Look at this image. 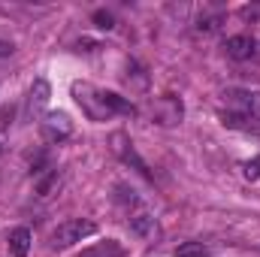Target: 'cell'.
I'll use <instances>...</instances> for the list:
<instances>
[{
	"instance_id": "11",
	"label": "cell",
	"mask_w": 260,
	"mask_h": 257,
	"mask_svg": "<svg viewBox=\"0 0 260 257\" xmlns=\"http://www.w3.org/2000/svg\"><path fill=\"white\" fill-rule=\"evenodd\" d=\"M100 97H103V103H106V109L112 115H133L136 112V106L130 100H124L121 94H115V91H100Z\"/></svg>"
},
{
	"instance_id": "14",
	"label": "cell",
	"mask_w": 260,
	"mask_h": 257,
	"mask_svg": "<svg viewBox=\"0 0 260 257\" xmlns=\"http://www.w3.org/2000/svg\"><path fill=\"white\" fill-rule=\"evenodd\" d=\"M209 254H212L209 245H203V242H185L182 248H176L173 257H209Z\"/></svg>"
},
{
	"instance_id": "3",
	"label": "cell",
	"mask_w": 260,
	"mask_h": 257,
	"mask_svg": "<svg viewBox=\"0 0 260 257\" xmlns=\"http://www.w3.org/2000/svg\"><path fill=\"white\" fill-rule=\"evenodd\" d=\"M224 100L239 109V115H260V91H251V88H227L224 91Z\"/></svg>"
},
{
	"instance_id": "7",
	"label": "cell",
	"mask_w": 260,
	"mask_h": 257,
	"mask_svg": "<svg viewBox=\"0 0 260 257\" xmlns=\"http://www.w3.org/2000/svg\"><path fill=\"white\" fill-rule=\"evenodd\" d=\"M224 55L233 58V61H248L257 55V40L248 37V34H233L224 40Z\"/></svg>"
},
{
	"instance_id": "12",
	"label": "cell",
	"mask_w": 260,
	"mask_h": 257,
	"mask_svg": "<svg viewBox=\"0 0 260 257\" xmlns=\"http://www.w3.org/2000/svg\"><path fill=\"white\" fill-rule=\"evenodd\" d=\"M49 94H52L49 82H46V79H37V82L30 85V112H40V109H46V103H49Z\"/></svg>"
},
{
	"instance_id": "17",
	"label": "cell",
	"mask_w": 260,
	"mask_h": 257,
	"mask_svg": "<svg viewBox=\"0 0 260 257\" xmlns=\"http://www.w3.org/2000/svg\"><path fill=\"white\" fill-rule=\"evenodd\" d=\"M242 173H245V179H260V154H254L251 160H245V167H242Z\"/></svg>"
},
{
	"instance_id": "13",
	"label": "cell",
	"mask_w": 260,
	"mask_h": 257,
	"mask_svg": "<svg viewBox=\"0 0 260 257\" xmlns=\"http://www.w3.org/2000/svg\"><path fill=\"white\" fill-rule=\"evenodd\" d=\"M224 21V15H221V9H212V12H203L200 18H197V30L200 34H212V30H218V24Z\"/></svg>"
},
{
	"instance_id": "18",
	"label": "cell",
	"mask_w": 260,
	"mask_h": 257,
	"mask_svg": "<svg viewBox=\"0 0 260 257\" xmlns=\"http://www.w3.org/2000/svg\"><path fill=\"white\" fill-rule=\"evenodd\" d=\"M94 21H97V27H103V30H109L115 18H112V12H106V9H97V12H94Z\"/></svg>"
},
{
	"instance_id": "4",
	"label": "cell",
	"mask_w": 260,
	"mask_h": 257,
	"mask_svg": "<svg viewBox=\"0 0 260 257\" xmlns=\"http://www.w3.org/2000/svg\"><path fill=\"white\" fill-rule=\"evenodd\" d=\"M127 224H130V233L139 236L142 242H154V239H157V218H154L145 206L127 212Z\"/></svg>"
},
{
	"instance_id": "21",
	"label": "cell",
	"mask_w": 260,
	"mask_h": 257,
	"mask_svg": "<svg viewBox=\"0 0 260 257\" xmlns=\"http://www.w3.org/2000/svg\"><path fill=\"white\" fill-rule=\"evenodd\" d=\"M0 151H3V148H0Z\"/></svg>"
},
{
	"instance_id": "16",
	"label": "cell",
	"mask_w": 260,
	"mask_h": 257,
	"mask_svg": "<svg viewBox=\"0 0 260 257\" xmlns=\"http://www.w3.org/2000/svg\"><path fill=\"white\" fill-rule=\"evenodd\" d=\"M221 118H224L227 127H254V124H257L251 115H239V112H224Z\"/></svg>"
},
{
	"instance_id": "5",
	"label": "cell",
	"mask_w": 260,
	"mask_h": 257,
	"mask_svg": "<svg viewBox=\"0 0 260 257\" xmlns=\"http://www.w3.org/2000/svg\"><path fill=\"white\" fill-rule=\"evenodd\" d=\"M112 148H115V154H118V157H121L127 167H133L139 176H145V179H154V176H151V170H148V164H145V160L136 154L133 142H130L124 133H112Z\"/></svg>"
},
{
	"instance_id": "10",
	"label": "cell",
	"mask_w": 260,
	"mask_h": 257,
	"mask_svg": "<svg viewBox=\"0 0 260 257\" xmlns=\"http://www.w3.org/2000/svg\"><path fill=\"white\" fill-rule=\"evenodd\" d=\"M30 230L27 227H12L9 230V251L15 257H27L30 254Z\"/></svg>"
},
{
	"instance_id": "15",
	"label": "cell",
	"mask_w": 260,
	"mask_h": 257,
	"mask_svg": "<svg viewBox=\"0 0 260 257\" xmlns=\"http://www.w3.org/2000/svg\"><path fill=\"white\" fill-rule=\"evenodd\" d=\"M58 185H61V173H58V170H52L46 179H40V182H37V194H40V197H49Z\"/></svg>"
},
{
	"instance_id": "9",
	"label": "cell",
	"mask_w": 260,
	"mask_h": 257,
	"mask_svg": "<svg viewBox=\"0 0 260 257\" xmlns=\"http://www.w3.org/2000/svg\"><path fill=\"white\" fill-rule=\"evenodd\" d=\"M124 254H127V248H124L121 242L106 239V242H97V245H91V248L79 251L76 257H124Z\"/></svg>"
},
{
	"instance_id": "6",
	"label": "cell",
	"mask_w": 260,
	"mask_h": 257,
	"mask_svg": "<svg viewBox=\"0 0 260 257\" xmlns=\"http://www.w3.org/2000/svg\"><path fill=\"white\" fill-rule=\"evenodd\" d=\"M40 133H43L46 142H61V139H67L73 133V121H70L67 112H49L40 121Z\"/></svg>"
},
{
	"instance_id": "8",
	"label": "cell",
	"mask_w": 260,
	"mask_h": 257,
	"mask_svg": "<svg viewBox=\"0 0 260 257\" xmlns=\"http://www.w3.org/2000/svg\"><path fill=\"white\" fill-rule=\"evenodd\" d=\"M182 115H185V106H182V100L173 97V94H167V97H160V100L154 103V118H157V124H164V127L179 124Z\"/></svg>"
},
{
	"instance_id": "2",
	"label": "cell",
	"mask_w": 260,
	"mask_h": 257,
	"mask_svg": "<svg viewBox=\"0 0 260 257\" xmlns=\"http://www.w3.org/2000/svg\"><path fill=\"white\" fill-rule=\"evenodd\" d=\"M73 97H76V103L85 109V115H88L91 121H106V118H112V112L106 109V103H103V97H100V88H94V85H88V82H76V85H73Z\"/></svg>"
},
{
	"instance_id": "19",
	"label": "cell",
	"mask_w": 260,
	"mask_h": 257,
	"mask_svg": "<svg viewBox=\"0 0 260 257\" xmlns=\"http://www.w3.org/2000/svg\"><path fill=\"white\" fill-rule=\"evenodd\" d=\"M12 52H15V46H12V43H6V40H0V58H9Z\"/></svg>"
},
{
	"instance_id": "20",
	"label": "cell",
	"mask_w": 260,
	"mask_h": 257,
	"mask_svg": "<svg viewBox=\"0 0 260 257\" xmlns=\"http://www.w3.org/2000/svg\"><path fill=\"white\" fill-rule=\"evenodd\" d=\"M6 118H12V106H3V109H0V130H3L6 124H9Z\"/></svg>"
},
{
	"instance_id": "1",
	"label": "cell",
	"mask_w": 260,
	"mask_h": 257,
	"mask_svg": "<svg viewBox=\"0 0 260 257\" xmlns=\"http://www.w3.org/2000/svg\"><path fill=\"white\" fill-rule=\"evenodd\" d=\"M94 233H97V224H94V221H88V218H70V221L58 224V227L52 230L49 242H52V248H70V245H76V242L94 236Z\"/></svg>"
}]
</instances>
